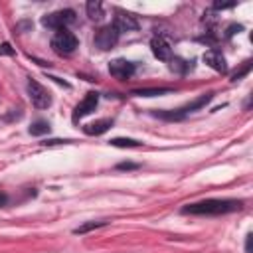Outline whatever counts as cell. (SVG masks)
I'll return each instance as SVG.
<instances>
[{
  "instance_id": "obj_1",
  "label": "cell",
  "mask_w": 253,
  "mask_h": 253,
  "mask_svg": "<svg viewBox=\"0 0 253 253\" xmlns=\"http://www.w3.org/2000/svg\"><path fill=\"white\" fill-rule=\"evenodd\" d=\"M243 210V200L233 198H208L202 202L186 204L180 211L184 215H225Z\"/></svg>"
},
{
  "instance_id": "obj_2",
  "label": "cell",
  "mask_w": 253,
  "mask_h": 253,
  "mask_svg": "<svg viewBox=\"0 0 253 253\" xmlns=\"http://www.w3.org/2000/svg\"><path fill=\"white\" fill-rule=\"evenodd\" d=\"M77 45H79V40L67 28L65 30H57L55 36L51 38V49L57 55H71L77 49Z\"/></svg>"
},
{
  "instance_id": "obj_3",
  "label": "cell",
  "mask_w": 253,
  "mask_h": 253,
  "mask_svg": "<svg viewBox=\"0 0 253 253\" xmlns=\"http://www.w3.org/2000/svg\"><path fill=\"white\" fill-rule=\"evenodd\" d=\"M73 22H75V10H71V8L55 10V12L42 16V26L49 28V30H65Z\"/></svg>"
},
{
  "instance_id": "obj_4",
  "label": "cell",
  "mask_w": 253,
  "mask_h": 253,
  "mask_svg": "<svg viewBox=\"0 0 253 253\" xmlns=\"http://www.w3.org/2000/svg\"><path fill=\"white\" fill-rule=\"evenodd\" d=\"M119 36H121V34L117 32V28H115L113 24H109V26H103V28L95 34L93 43H95V47H97V49L107 51V49H113V47L117 45Z\"/></svg>"
},
{
  "instance_id": "obj_5",
  "label": "cell",
  "mask_w": 253,
  "mask_h": 253,
  "mask_svg": "<svg viewBox=\"0 0 253 253\" xmlns=\"http://www.w3.org/2000/svg\"><path fill=\"white\" fill-rule=\"evenodd\" d=\"M28 95H30V101H32V105L36 109H47L51 105L49 91L43 85H40L38 81H34V79L28 81Z\"/></svg>"
},
{
  "instance_id": "obj_6",
  "label": "cell",
  "mask_w": 253,
  "mask_h": 253,
  "mask_svg": "<svg viewBox=\"0 0 253 253\" xmlns=\"http://www.w3.org/2000/svg\"><path fill=\"white\" fill-rule=\"evenodd\" d=\"M109 73L119 81H126L136 73V65L132 61H128V59L117 57V59H113L109 63Z\"/></svg>"
},
{
  "instance_id": "obj_7",
  "label": "cell",
  "mask_w": 253,
  "mask_h": 253,
  "mask_svg": "<svg viewBox=\"0 0 253 253\" xmlns=\"http://www.w3.org/2000/svg\"><path fill=\"white\" fill-rule=\"evenodd\" d=\"M113 26L117 28L119 34H123V32H136V30L140 28V22L136 20L134 14L125 12V10H117V12H115Z\"/></svg>"
},
{
  "instance_id": "obj_8",
  "label": "cell",
  "mask_w": 253,
  "mask_h": 253,
  "mask_svg": "<svg viewBox=\"0 0 253 253\" xmlns=\"http://www.w3.org/2000/svg\"><path fill=\"white\" fill-rule=\"evenodd\" d=\"M97 105H99V93L89 91V93L83 97V101L73 109V123H77L79 119H83V117L91 115V113L97 109Z\"/></svg>"
},
{
  "instance_id": "obj_9",
  "label": "cell",
  "mask_w": 253,
  "mask_h": 253,
  "mask_svg": "<svg viewBox=\"0 0 253 253\" xmlns=\"http://www.w3.org/2000/svg\"><path fill=\"white\" fill-rule=\"evenodd\" d=\"M213 95L215 93H204V95H200V97H196L194 101H190V103H186L184 107H180V109H174L176 111V115H178V121H184L190 113H196V111H200V109H204L211 99H213Z\"/></svg>"
},
{
  "instance_id": "obj_10",
  "label": "cell",
  "mask_w": 253,
  "mask_h": 253,
  "mask_svg": "<svg viewBox=\"0 0 253 253\" xmlns=\"http://www.w3.org/2000/svg\"><path fill=\"white\" fill-rule=\"evenodd\" d=\"M202 59H204V63H206L208 67H211L213 71H217V73H227V61H225V57H223V53H221L219 49H215V47L208 49V51L202 55Z\"/></svg>"
},
{
  "instance_id": "obj_11",
  "label": "cell",
  "mask_w": 253,
  "mask_h": 253,
  "mask_svg": "<svg viewBox=\"0 0 253 253\" xmlns=\"http://www.w3.org/2000/svg\"><path fill=\"white\" fill-rule=\"evenodd\" d=\"M150 49H152V55L160 61H170L172 59V47L166 42V38H162V36H154L150 40Z\"/></svg>"
},
{
  "instance_id": "obj_12",
  "label": "cell",
  "mask_w": 253,
  "mask_h": 253,
  "mask_svg": "<svg viewBox=\"0 0 253 253\" xmlns=\"http://www.w3.org/2000/svg\"><path fill=\"white\" fill-rule=\"evenodd\" d=\"M111 126H113V119H99V121H93V123L85 125L83 132L89 134V136H99V134L107 132Z\"/></svg>"
},
{
  "instance_id": "obj_13",
  "label": "cell",
  "mask_w": 253,
  "mask_h": 253,
  "mask_svg": "<svg viewBox=\"0 0 253 253\" xmlns=\"http://www.w3.org/2000/svg\"><path fill=\"white\" fill-rule=\"evenodd\" d=\"M168 65H170V69L174 71V73H178V75H186L188 71H192L194 69V59H182V57H172L170 61H168Z\"/></svg>"
},
{
  "instance_id": "obj_14",
  "label": "cell",
  "mask_w": 253,
  "mask_h": 253,
  "mask_svg": "<svg viewBox=\"0 0 253 253\" xmlns=\"http://www.w3.org/2000/svg\"><path fill=\"white\" fill-rule=\"evenodd\" d=\"M174 89H170V87H148V89H132L130 95H136V97H160V95H168Z\"/></svg>"
},
{
  "instance_id": "obj_15",
  "label": "cell",
  "mask_w": 253,
  "mask_h": 253,
  "mask_svg": "<svg viewBox=\"0 0 253 253\" xmlns=\"http://www.w3.org/2000/svg\"><path fill=\"white\" fill-rule=\"evenodd\" d=\"M85 10H87L89 20H93V22H101L103 16H105V12H103V4H101L99 0H89V2L85 4Z\"/></svg>"
},
{
  "instance_id": "obj_16",
  "label": "cell",
  "mask_w": 253,
  "mask_h": 253,
  "mask_svg": "<svg viewBox=\"0 0 253 253\" xmlns=\"http://www.w3.org/2000/svg\"><path fill=\"white\" fill-rule=\"evenodd\" d=\"M109 144H111V146H117V148H140V146H142L140 140H134V138H123V136L111 138Z\"/></svg>"
},
{
  "instance_id": "obj_17",
  "label": "cell",
  "mask_w": 253,
  "mask_h": 253,
  "mask_svg": "<svg viewBox=\"0 0 253 253\" xmlns=\"http://www.w3.org/2000/svg\"><path fill=\"white\" fill-rule=\"evenodd\" d=\"M49 130H51V126H49V123L43 121V119L34 121L32 126H30V134H32V136H42V134H47Z\"/></svg>"
},
{
  "instance_id": "obj_18",
  "label": "cell",
  "mask_w": 253,
  "mask_h": 253,
  "mask_svg": "<svg viewBox=\"0 0 253 253\" xmlns=\"http://www.w3.org/2000/svg\"><path fill=\"white\" fill-rule=\"evenodd\" d=\"M109 221L107 219H97V221H87V223H81L79 227H75L73 229V233L75 235H83V233H87V231H93V229H97V227H105Z\"/></svg>"
},
{
  "instance_id": "obj_19",
  "label": "cell",
  "mask_w": 253,
  "mask_h": 253,
  "mask_svg": "<svg viewBox=\"0 0 253 253\" xmlns=\"http://www.w3.org/2000/svg\"><path fill=\"white\" fill-rule=\"evenodd\" d=\"M251 67H253V61H251V59H247V61H245V63H243V65H241V67H239V69H237V71L231 75V81L235 83V81L243 79V77H245V75L251 71Z\"/></svg>"
},
{
  "instance_id": "obj_20",
  "label": "cell",
  "mask_w": 253,
  "mask_h": 253,
  "mask_svg": "<svg viewBox=\"0 0 253 253\" xmlns=\"http://www.w3.org/2000/svg\"><path fill=\"white\" fill-rule=\"evenodd\" d=\"M115 168L117 170H136V168H140V164H136V162H119Z\"/></svg>"
},
{
  "instance_id": "obj_21",
  "label": "cell",
  "mask_w": 253,
  "mask_h": 253,
  "mask_svg": "<svg viewBox=\"0 0 253 253\" xmlns=\"http://www.w3.org/2000/svg\"><path fill=\"white\" fill-rule=\"evenodd\" d=\"M16 53V49L8 43V42H4V43H0V55H14Z\"/></svg>"
},
{
  "instance_id": "obj_22",
  "label": "cell",
  "mask_w": 253,
  "mask_h": 253,
  "mask_svg": "<svg viewBox=\"0 0 253 253\" xmlns=\"http://www.w3.org/2000/svg\"><path fill=\"white\" fill-rule=\"evenodd\" d=\"M69 142H71V140H67V138H63V140H61V138H51V140H43L42 144H43V146H55V144H69Z\"/></svg>"
},
{
  "instance_id": "obj_23",
  "label": "cell",
  "mask_w": 253,
  "mask_h": 253,
  "mask_svg": "<svg viewBox=\"0 0 253 253\" xmlns=\"http://www.w3.org/2000/svg\"><path fill=\"white\" fill-rule=\"evenodd\" d=\"M235 6V2H229V4H221V2H215L213 4V8L215 10H225V8H233Z\"/></svg>"
},
{
  "instance_id": "obj_24",
  "label": "cell",
  "mask_w": 253,
  "mask_h": 253,
  "mask_svg": "<svg viewBox=\"0 0 253 253\" xmlns=\"http://www.w3.org/2000/svg\"><path fill=\"white\" fill-rule=\"evenodd\" d=\"M8 202H10V198H8V194H4V192H0V208H4V206H8Z\"/></svg>"
},
{
  "instance_id": "obj_25",
  "label": "cell",
  "mask_w": 253,
  "mask_h": 253,
  "mask_svg": "<svg viewBox=\"0 0 253 253\" xmlns=\"http://www.w3.org/2000/svg\"><path fill=\"white\" fill-rule=\"evenodd\" d=\"M251 237H253L251 233H247V237H245V251L247 253H251Z\"/></svg>"
}]
</instances>
